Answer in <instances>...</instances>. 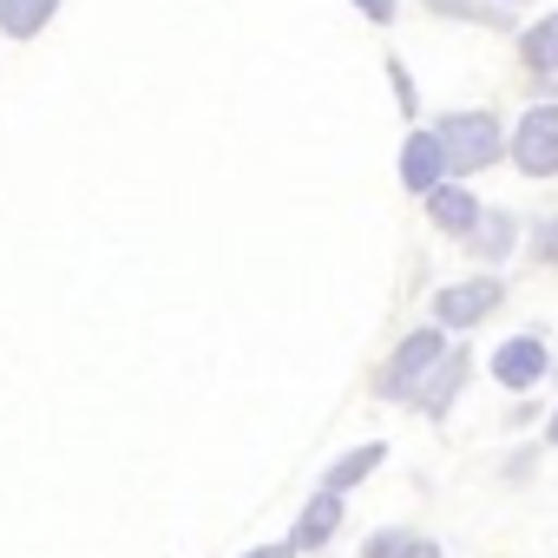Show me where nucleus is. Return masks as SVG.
<instances>
[{
	"mask_svg": "<svg viewBox=\"0 0 558 558\" xmlns=\"http://www.w3.org/2000/svg\"><path fill=\"white\" fill-rule=\"evenodd\" d=\"M453 349V336H440L434 323L427 329H408L401 342H395V355L381 362V375H375V395L381 401H395V408H414V395H421V381L440 368V355Z\"/></svg>",
	"mask_w": 558,
	"mask_h": 558,
	"instance_id": "f03ea898",
	"label": "nucleus"
},
{
	"mask_svg": "<svg viewBox=\"0 0 558 558\" xmlns=\"http://www.w3.org/2000/svg\"><path fill=\"white\" fill-rule=\"evenodd\" d=\"M401 558H440V545H434V538H421V532H408V545H401Z\"/></svg>",
	"mask_w": 558,
	"mask_h": 558,
	"instance_id": "6ab92c4d",
	"label": "nucleus"
},
{
	"mask_svg": "<svg viewBox=\"0 0 558 558\" xmlns=\"http://www.w3.org/2000/svg\"><path fill=\"white\" fill-rule=\"evenodd\" d=\"M434 138H440V151H447V178H460V184L506 158V125H499V112H493V106L440 112V119H434Z\"/></svg>",
	"mask_w": 558,
	"mask_h": 558,
	"instance_id": "f257e3e1",
	"label": "nucleus"
},
{
	"mask_svg": "<svg viewBox=\"0 0 558 558\" xmlns=\"http://www.w3.org/2000/svg\"><path fill=\"white\" fill-rule=\"evenodd\" d=\"M499 303H506V283H499L493 269L460 276V283L434 290V329H440V336H466V329H480Z\"/></svg>",
	"mask_w": 558,
	"mask_h": 558,
	"instance_id": "7ed1b4c3",
	"label": "nucleus"
},
{
	"mask_svg": "<svg viewBox=\"0 0 558 558\" xmlns=\"http://www.w3.org/2000/svg\"><path fill=\"white\" fill-rule=\"evenodd\" d=\"M381 460H388V447H381V440H368V447L342 453V460H336V466L323 473V493H355V486H362V480H368V473H375Z\"/></svg>",
	"mask_w": 558,
	"mask_h": 558,
	"instance_id": "ddd939ff",
	"label": "nucleus"
},
{
	"mask_svg": "<svg viewBox=\"0 0 558 558\" xmlns=\"http://www.w3.org/2000/svg\"><path fill=\"white\" fill-rule=\"evenodd\" d=\"M427 14H440V21H473V27H499V34H512V14L499 8V0H421Z\"/></svg>",
	"mask_w": 558,
	"mask_h": 558,
	"instance_id": "4468645a",
	"label": "nucleus"
},
{
	"mask_svg": "<svg viewBox=\"0 0 558 558\" xmlns=\"http://www.w3.org/2000/svg\"><path fill=\"white\" fill-rule=\"evenodd\" d=\"M545 375H551V349H545V336H506V342L493 349V381H499V388L525 395V388H538Z\"/></svg>",
	"mask_w": 558,
	"mask_h": 558,
	"instance_id": "39448f33",
	"label": "nucleus"
},
{
	"mask_svg": "<svg viewBox=\"0 0 558 558\" xmlns=\"http://www.w3.org/2000/svg\"><path fill=\"white\" fill-rule=\"evenodd\" d=\"M243 558H296V551H290V538H283V545H256V551H243Z\"/></svg>",
	"mask_w": 558,
	"mask_h": 558,
	"instance_id": "aec40b11",
	"label": "nucleus"
},
{
	"mask_svg": "<svg viewBox=\"0 0 558 558\" xmlns=\"http://www.w3.org/2000/svg\"><path fill=\"white\" fill-rule=\"evenodd\" d=\"M349 8H355L362 21H375V27H395V21H401V0H349Z\"/></svg>",
	"mask_w": 558,
	"mask_h": 558,
	"instance_id": "a211bd4d",
	"label": "nucleus"
},
{
	"mask_svg": "<svg viewBox=\"0 0 558 558\" xmlns=\"http://www.w3.org/2000/svg\"><path fill=\"white\" fill-rule=\"evenodd\" d=\"M519 66H525L532 80H558V8L538 14V21L519 34Z\"/></svg>",
	"mask_w": 558,
	"mask_h": 558,
	"instance_id": "9b49d317",
	"label": "nucleus"
},
{
	"mask_svg": "<svg viewBox=\"0 0 558 558\" xmlns=\"http://www.w3.org/2000/svg\"><path fill=\"white\" fill-rule=\"evenodd\" d=\"M466 375H473V355L453 342V349L440 355V368L421 381V395H414V414H427V421H447V414H453V401H460V388H466Z\"/></svg>",
	"mask_w": 558,
	"mask_h": 558,
	"instance_id": "0eeeda50",
	"label": "nucleus"
},
{
	"mask_svg": "<svg viewBox=\"0 0 558 558\" xmlns=\"http://www.w3.org/2000/svg\"><path fill=\"white\" fill-rule=\"evenodd\" d=\"M440 184H447V151H440L434 125H414V132L401 138V191H414V197H434Z\"/></svg>",
	"mask_w": 558,
	"mask_h": 558,
	"instance_id": "423d86ee",
	"label": "nucleus"
},
{
	"mask_svg": "<svg viewBox=\"0 0 558 558\" xmlns=\"http://www.w3.org/2000/svg\"><path fill=\"white\" fill-rule=\"evenodd\" d=\"M401 545H408V532L401 525H381V532L362 538V558H401Z\"/></svg>",
	"mask_w": 558,
	"mask_h": 558,
	"instance_id": "dca6fc26",
	"label": "nucleus"
},
{
	"mask_svg": "<svg viewBox=\"0 0 558 558\" xmlns=\"http://www.w3.org/2000/svg\"><path fill=\"white\" fill-rule=\"evenodd\" d=\"M545 440H551V447H558V408H551V421H545Z\"/></svg>",
	"mask_w": 558,
	"mask_h": 558,
	"instance_id": "412c9836",
	"label": "nucleus"
},
{
	"mask_svg": "<svg viewBox=\"0 0 558 558\" xmlns=\"http://www.w3.org/2000/svg\"><path fill=\"white\" fill-rule=\"evenodd\" d=\"M499 8H506V14H512V8H532V0H499Z\"/></svg>",
	"mask_w": 558,
	"mask_h": 558,
	"instance_id": "4be33fe9",
	"label": "nucleus"
},
{
	"mask_svg": "<svg viewBox=\"0 0 558 558\" xmlns=\"http://www.w3.org/2000/svg\"><path fill=\"white\" fill-rule=\"evenodd\" d=\"M506 158H512L525 178H558V99L519 112V125L506 132Z\"/></svg>",
	"mask_w": 558,
	"mask_h": 558,
	"instance_id": "20e7f679",
	"label": "nucleus"
},
{
	"mask_svg": "<svg viewBox=\"0 0 558 558\" xmlns=\"http://www.w3.org/2000/svg\"><path fill=\"white\" fill-rule=\"evenodd\" d=\"M342 512H349L342 493H323V486H316V499H310V506L296 512V525H290V551H323V545L336 538Z\"/></svg>",
	"mask_w": 558,
	"mask_h": 558,
	"instance_id": "9d476101",
	"label": "nucleus"
},
{
	"mask_svg": "<svg viewBox=\"0 0 558 558\" xmlns=\"http://www.w3.org/2000/svg\"><path fill=\"white\" fill-rule=\"evenodd\" d=\"M532 256L538 263H558V217H538L532 223Z\"/></svg>",
	"mask_w": 558,
	"mask_h": 558,
	"instance_id": "f3484780",
	"label": "nucleus"
},
{
	"mask_svg": "<svg viewBox=\"0 0 558 558\" xmlns=\"http://www.w3.org/2000/svg\"><path fill=\"white\" fill-rule=\"evenodd\" d=\"M53 14H60V0H0V34H8V40H34V34H47Z\"/></svg>",
	"mask_w": 558,
	"mask_h": 558,
	"instance_id": "f8f14e48",
	"label": "nucleus"
},
{
	"mask_svg": "<svg viewBox=\"0 0 558 558\" xmlns=\"http://www.w3.org/2000/svg\"><path fill=\"white\" fill-rule=\"evenodd\" d=\"M388 86H395V106H401V119H414V112H421V86H414V73H408L401 60H388Z\"/></svg>",
	"mask_w": 558,
	"mask_h": 558,
	"instance_id": "2eb2a0df",
	"label": "nucleus"
},
{
	"mask_svg": "<svg viewBox=\"0 0 558 558\" xmlns=\"http://www.w3.org/2000/svg\"><path fill=\"white\" fill-rule=\"evenodd\" d=\"M421 204H427V223H434L440 236H453V243H466V236H473V223H480V210H486L460 178H447V184H440L434 197H421Z\"/></svg>",
	"mask_w": 558,
	"mask_h": 558,
	"instance_id": "6e6552de",
	"label": "nucleus"
},
{
	"mask_svg": "<svg viewBox=\"0 0 558 558\" xmlns=\"http://www.w3.org/2000/svg\"><path fill=\"white\" fill-rule=\"evenodd\" d=\"M519 236H525V223H519L512 210H493V204H486V210H480V223H473V236H466L460 250H466V256H480V263H506V256L519 250Z\"/></svg>",
	"mask_w": 558,
	"mask_h": 558,
	"instance_id": "1a4fd4ad",
	"label": "nucleus"
}]
</instances>
